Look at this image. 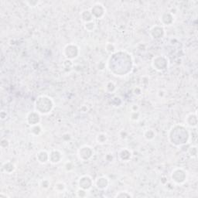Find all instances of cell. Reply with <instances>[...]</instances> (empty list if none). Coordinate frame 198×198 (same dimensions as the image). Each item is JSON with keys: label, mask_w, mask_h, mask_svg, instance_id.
<instances>
[{"label": "cell", "mask_w": 198, "mask_h": 198, "mask_svg": "<svg viewBox=\"0 0 198 198\" xmlns=\"http://www.w3.org/2000/svg\"><path fill=\"white\" fill-rule=\"evenodd\" d=\"M169 140L175 146H184L190 140L189 131L183 125H175L169 131Z\"/></svg>", "instance_id": "cell-1"}, {"label": "cell", "mask_w": 198, "mask_h": 198, "mask_svg": "<svg viewBox=\"0 0 198 198\" xmlns=\"http://www.w3.org/2000/svg\"><path fill=\"white\" fill-rule=\"evenodd\" d=\"M35 111L40 115H48L54 107L53 99L47 95H40L35 101Z\"/></svg>", "instance_id": "cell-2"}, {"label": "cell", "mask_w": 198, "mask_h": 198, "mask_svg": "<svg viewBox=\"0 0 198 198\" xmlns=\"http://www.w3.org/2000/svg\"><path fill=\"white\" fill-rule=\"evenodd\" d=\"M171 179L175 184H183L187 181V173L183 168H175L171 173Z\"/></svg>", "instance_id": "cell-3"}, {"label": "cell", "mask_w": 198, "mask_h": 198, "mask_svg": "<svg viewBox=\"0 0 198 198\" xmlns=\"http://www.w3.org/2000/svg\"><path fill=\"white\" fill-rule=\"evenodd\" d=\"M80 50L79 47L78 46L74 44V43H69L65 46L64 49H63V55L65 56L66 59L73 60L78 58L79 56Z\"/></svg>", "instance_id": "cell-4"}, {"label": "cell", "mask_w": 198, "mask_h": 198, "mask_svg": "<svg viewBox=\"0 0 198 198\" xmlns=\"http://www.w3.org/2000/svg\"><path fill=\"white\" fill-rule=\"evenodd\" d=\"M152 66L158 71L165 70L168 67V60L164 56H156L152 60Z\"/></svg>", "instance_id": "cell-5"}, {"label": "cell", "mask_w": 198, "mask_h": 198, "mask_svg": "<svg viewBox=\"0 0 198 198\" xmlns=\"http://www.w3.org/2000/svg\"><path fill=\"white\" fill-rule=\"evenodd\" d=\"M78 155L79 159L82 161H88L91 159L94 156V150L88 145H84L79 148L78 151Z\"/></svg>", "instance_id": "cell-6"}, {"label": "cell", "mask_w": 198, "mask_h": 198, "mask_svg": "<svg viewBox=\"0 0 198 198\" xmlns=\"http://www.w3.org/2000/svg\"><path fill=\"white\" fill-rule=\"evenodd\" d=\"M78 184L79 188L89 190L91 189L93 185H94V181L89 175H84V176H81L79 178Z\"/></svg>", "instance_id": "cell-7"}, {"label": "cell", "mask_w": 198, "mask_h": 198, "mask_svg": "<svg viewBox=\"0 0 198 198\" xmlns=\"http://www.w3.org/2000/svg\"><path fill=\"white\" fill-rule=\"evenodd\" d=\"M90 10L92 16L94 17V19H97V20L103 18L105 13H106V9H105L104 5L101 3H98V2L94 4V5L91 8Z\"/></svg>", "instance_id": "cell-8"}, {"label": "cell", "mask_w": 198, "mask_h": 198, "mask_svg": "<svg viewBox=\"0 0 198 198\" xmlns=\"http://www.w3.org/2000/svg\"><path fill=\"white\" fill-rule=\"evenodd\" d=\"M26 121L27 123L30 126L40 124V121H41L40 114L36 111H32V112H29L26 116Z\"/></svg>", "instance_id": "cell-9"}, {"label": "cell", "mask_w": 198, "mask_h": 198, "mask_svg": "<svg viewBox=\"0 0 198 198\" xmlns=\"http://www.w3.org/2000/svg\"><path fill=\"white\" fill-rule=\"evenodd\" d=\"M63 159V154L60 150H53L49 153V162L52 164L59 163Z\"/></svg>", "instance_id": "cell-10"}, {"label": "cell", "mask_w": 198, "mask_h": 198, "mask_svg": "<svg viewBox=\"0 0 198 198\" xmlns=\"http://www.w3.org/2000/svg\"><path fill=\"white\" fill-rule=\"evenodd\" d=\"M150 35L154 39H160L165 35V29L162 26L155 25L150 29Z\"/></svg>", "instance_id": "cell-11"}, {"label": "cell", "mask_w": 198, "mask_h": 198, "mask_svg": "<svg viewBox=\"0 0 198 198\" xmlns=\"http://www.w3.org/2000/svg\"><path fill=\"white\" fill-rule=\"evenodd\" d=\"M159 20L163 26H170L174 22V15L172 14L170 12H165L162 13Z\"/></svg>", "instance_id": "cell-12"}, {"label": "cell", "mask_w": 198, "mask_h": 198, "mask_svg": "<svg viewBox=\"0 0 198 198\" xmlns=\"http://www.w3.org/2000/svg\"><path fill=\"white\" fill-rule=\"evenodd\" d=\"M185 122L186 125L190 128H194L197 125V113L196 112H192V113H190L187 115V117L185 119Z\"/></svg>", "instance_id": "cell-13"}, {"label": "cell", "mask_w": 198, "mask_h": 198, "mask_svg": "<svg viewBox=\"0 0 198 198\" xmlns=\"http://www.w3.org/2000/svg\"><path fill=\"white\" fill-rule=\"evenodd\" d=\"M96 187L100 190H103L107 189V187L109 185V180L107 177H99L96 179L95 182H94Z\"/></svg>", "instance_id": "cell-14"}, {"label": "cell", "mask_w": 198, "mask_h": 198, "mask_svg": "<svg viewBox=\"0 0 198 198\" xmlns=\"http://www.w3.org/2000/svg\"><path fill=\"white\" fill-rule=\"evenodd\" d=\"M16 165L10 160L5 161L2 165V170L8 174L13 173L16 170Z\"/></svg>", "instance_id": "cell-15"}, {"label": "cell", "mask_w": 198, "mask_h": 198, "mask_svg": "<svg viewBox=\"0 0 198 198\" xmlns=\"http://www.w3.org/2000/svg\"><path fill=\"white\" fill-rule=\"evenodd\" d=\"M36 159L41 164L47 163L49 162V153L46 150H40L36 154Z\"/></svg>", "instance_id": "cell-16"}, {"label": "cell", "mask_w": 198, "mask_h": 198, "mask_svg": "<svg viewBox=\"0 0 198 198\" xmlns=\"http://www.w3.org/2000/svg\"><path fill=\"white\" fill-rule=\"evenodd\" d=\"M80 16H81V19L84 22V23L94 20V17L92 16L90 9H85V10H83L81 13Z\"/></svg>", "instance_id": "cell-17"}, {"label": "cell", "mask_w": 198, "mask_h": 198, "mask_svg": "<svg viewBox=\"0 0 198 198\" xmlns=\"http://www.w3.org/2000/svg\"><path fill=\"white\" fill-rule=\"evenodd\" d=\"M119 156L120 159L123 161H128L131 159V152L128 150V149H123L119 153Z\"/></svg>", "instance_id": "cell-18"}, {"label": "cell", "mask_w": 198, "mask_h": 198, "mask_svg": "<svg viewBox=\"0 0 198 198\" xmlns=\"http://www.w3.org/2000/svg\"><path fill=\"white\" fill-rule=\"evenodd\" d=\"M156 131L154 129L152 128H148L143 132V136L147 141H152L156 138Z\"/></svg>", "instance_id": "cell-19"}, {"label": "cell", "mask_w": 198, "mask_h": 198, "mask_svg": "<svg viewBox=\"0 0 198 198\" xmlns=\"http://www.w3.org/2000/svg\"><path fill=\"white\" fill-rule=\"evenodd\" d=\"M84 27H85V30H87L88 32H94L97 28V24L93 20V21L88 22V23H84Z\"/></svg>", "instance_id": "cell-20"}, {"label": "cell", "mask_w": 198, "mask_h": 198, "mask_svg": "<svg viewBox=\"0 0 198 198\" xmlns=\"http://www.w3.org/2000/svg\"><path fill=\"white\" fill-rule=\"evenodd\" d=\"M42 131V127L40 124L30 126V132L32 135H35V136H38L41 134Z\"/></svg>", "instance_id": "cell-21"}, {"label": "cell", "mask_w": 198, "mask_h": 198, "mask_svg": "<svg viewBox=\"0 0 198 198\" xmlns=\"http://www.w3.org/2000/svg\"><path fill=\"white\" fill-rule=\"evenodd\" d=\"M54 189L57 193H63L65 190H66V184L63 182H61V181L57 182L56 184H54Z\"/></svg>", "instance_id": "cell-22"}, {"label": "cell", "mask_w": 198, "mask_h": 198, "mask_svg": "<svg viewBox=\"0 0 198 198\" xmlns=\"http://www.w3.org/2000/svg\"><path fill=\"white\" fill-rule=\"evenodd\" d=\"M107 141H108V136L104 132H101V133L97 134V136H96V142L98 144L103 145L104 143H106Z\"/></svg>", "instance_id": "cell-23"}, {"label": "cell", "mask_w": 198, "mask_h": 198, "mask_svg": "<svg viewBox=\"0 0 198 198\" xmlns=\"http://www.w3.org/2000/svg\"><path fill=\"white\" fill-rule=\"evenodd\" d=\"M105 51L111 54H115V52H117V50H116L115 45L112 43H106V45H105Z\"/></svg>", "instance_id": "cell-24"}, {"label": "cell", "mask_w": 198, "mask_h": 198, "mask_svg": "<svg viewBox=\"0 0 198 198\" xmlns=\"http://www.w3.org/2000/svg\"><path fill=\"white\" fill-rule=\"evenodd\" d=\"M63 66L65 70H67V71H70V70H72V68L74 67V63H73L72 60L66 59L64 61H63Z\"/></svg>", "instance_id": "cell-25"}, {"label": "cell", "mask_w": 198, "mask_h": 198, "mask_svg": "<svg viewBox=\"0 0 198 198\" xmlns=\"http://www.w3.org/2000/svg\"><path fill=\"white\" fill-rule=\"evenodd\" d=\"M63 168H64L65 171L66 172H71L73 171V169L74 168V162L71 161H67L63 165Z\"/></svg>", "instance_id": "cell-26"}, {"label": "cell", "mask_w": 198, "mask_h": 198, "mask_svg": "<svg viewBox=\"0 0 198 198\" xmlns=\"http://www.w3.org/2000/svg\"><path fill=\"white\" fill-rule=\"evenodd\" d=\"M105 88H106L107 91L112 93V92L115 91V89H116V85H115V84L114 83L113 81H108V83L106 84Z\"/></svg>", "instance_id": "cell-27"}, {"label": "cell", "mask_w": 198, "mask_h": 198, "mask_svg": "<svg viewBox=\"0 0 198 198\" xmlns=\"http://www.w3.org/2000/svg\"><path fill=\"white\" fill-rule=\"evenodd\" d=\"M188 153L191 157L196 158V156H197V147L196 146H190L188 150Z\"/></svg>", "instance_id": "cell-28"}, {"label": "cell", "mask_w": 198, "mask_h": 198, "mask_svg": "<svg viewBox=\"0 0 198 198\" xmlns=\"http://www.w3.org/2000/svg\"><path fill=\"white\" fill-rule=\"evenodd\" d=\"M140 119V112H130V119L132 122H137Z\"/></svg>", "instance_id": "cell-29"}, {"label": "cell", "mask_w": 198, "mask_h": 198, "mask_svg": "<svg viewBox=\"0 0 198 198\" xmlns=\"http://www.w3.org/2000/svg\"><path fill=\"white\" fill-rule=\"evenodd\" d=\"M40 187L43 189H48L51 187V181L48 179H43L40 183Z\"/></svg>", "instance_id": "cell-30"}, {"label": "cell", "mask_w": 198, "mask_h": 198, "mask_svg": "<svg viewBox=\"0 0 198 198\" xmlns=\"http://www.w3.org/2000/svg\"><path fill=\"white\" fill-rule=\"evenodd\" d=\"M115 197H120V198H123V197H133V196L128 192V191H120L117 194L115 195Z\"/></svg>", "instance_id": "cell-31"}, {"label": "cell", "mask_w": 198, "mask_h": 198, "mask_svg": "<svg viewBox=\"0 0 198 198\" xmlns=\"http://www.w3.org/2000/svg\"><path fill=\"white\" fill-rule=\"evenodd\" d=\"M77 193V196L78 197H87L88 196V190L81 188H78V190L76 191Z\"/></svg>", "instance_id": "cell-32"}, {"label": "cell", "mask_w": 198, "mask_h": 198, "mask_svg": "<svg viewBox=\"0 0 198 198\" xmlns=\"http://www.w3.org/2000/svg\"><path fill=\"white\" fill-rule=\"evenodd\" d=\"M25 3L30 7H36L38 5V4L40 3V2L39 1H26V2H25Z\"/></svg>", "instance_id": "cell-33"}, {"label": "cell", "mask_w": 198, "mask_h": 198, "mask_svg": "<svg viewBox=\"0 0 198 198\" xmlns=\"http://www.w3.org/2000/svg\"><path fill=\"white\" fill-rule=\"evenodd\" d=\"M0 145H1V147H2V148H7L8 146H9V140H8V139H2Z\"/></svg>", "instance_id": "cell-34"}, {"label": "cell", "mask_w": 198, "mask_h": 198, "mask_svg": "<svg viewBox=\"0 0 198 198\" xmlns=\"http://www.w3.org/2000/svg\"><path fill=\"white\" fill-rule=\"evenodd\" d=\"M6 117H7V114H6V112L5 111H1V112H0V118H1V119L2 120H5V119H6Z\"/></svg>", "instance_id": "cell-35"}, {"label": "cell", "mask_w": 198, "mask_h": 198, "mask_svg": "<svg viewBox=\"0 0 198 198\" xmlns=\"http://www.w3.org/2000/svg\"><path fill=\"white\" fill-rule=\"evenodd\" d=\"M131 112H138L139 110V107L138 104H132L131 105Z\"/></svg>", "instance_id": "cell-36"}, {"label": "cell", "mask_w": 198, "mask_h": 198, "mask_svg": "<svg viewBox=\"0 0 198 198\" xmlns=\"http://www.w3.org/2000/svg\"><path fill=\"white\" fill-rule=\"evenodd\" d=\"M97 67H98V70H103L105 68V64H104V62H99V63L97 64Z\"/></svg>", "instance_id": "cell-37"}, {"label": "cell", "mask_w": 198, "mask_h": 198, "mask_svg": "<svg viewBox=\"0 0 198 198\" xmlns=\"http://www.w3.org/2000/svg\"><path fill=\"white\" fill-rule=\"evenodd\" d=\"M133 92L134 94H136V95H139V94H141V88H138V87H136V88H135L133 90Z\"/></svg>", "instance_id": "cell-38"}, {"label": "cell", "mask_w": 198, "mask_h": 198, "mask_svg": "<svg viewBox=\"0 0 198 198\" xmlns=\"http://www.w3.org/2000/svg\"><path fill=\"white\" fill-rule=\"evenodd\" d=\"M88 107L85 106V105H82V106L80 108V112H82V113H85V112H88Z\"/></svg>", "instance_id": "cell-39"}, {"label": "cell", "mask_w": 198, "mask_h": 198, "mask_svg": "<svg viewBox=\"0 0 198 198\" xmlns=\"http://www.w3.org/2000/svg\"><path fill=\"white\" fill-rule=\"evenodd\" d=\"M157 94H158V96L159 97H163L164 96L166 95V92L162 90H159L158 91V93H157Z\"/></svg>", "instance_id": "cell-40"}, {"label": "cell", "mask_w": 198, "mask_h": 198, "mask_svg": "<svg viewBox=\"0 0 198 198\" xmlns=\"http://www.w3.org/2000/svg\"><path fill=\"white\" fill-rule=\"evenodd\" d=\"M2 197L9 198V196L7 194H5V193H0V198H2Z\"/></svg>", "instance_id": "cell-41"}]
</instances>
